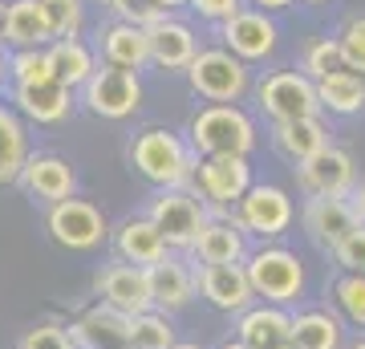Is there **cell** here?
Instances as JSON below:
<instances>
[{"instance_id":"6da1fadb","label":"cell","mask_w":365,"mask_h":349,"mask_svg":"<svg viewBox=\"0 0 365 349\" xmlns=\"http://www.w3.org/2000/svg\"><path fill=\"white\" fill-rule=\"evenodd\" d=\"M256 146V126L240 106H203L191 118V151L195 155H240Z\"/></svg>"},{"instance_id":"7a4b0ae2","label":"cell","mask_w":365,"mask_h":349,"mask_svg":"<svg viewBox=\"0 0 365 349\" xmlns=\"http://www.w3.org/2000/svg\"><path fill=\"white\" fill-rule=\"evenodd\" d=\"M130 163L138 167L143 179H150L163 191V187H182V183L195 175V163H191V151L179 134L170 130H143L130 146Z\"/></svg>"},{"instance_id":"3957f363","label":"cell","mask_w":365,"mask_h":349,"mask_svg":"<svg viewBox=\"0 0 365 349\" xmlns=\"http://www.w3.org/2000/svg\"><path fill=\"white\" fill-rule=\"evenodd\" d=\"M248 280L256 288V297H264L268 305H292L304 293V264L297 252L288 248H260L248 256Z\"/></svg>"},{"instance_id":"277c9868","label":"cell","mask_w":365,"mask_h":349,"mask_svg":"<svg viewBox=\"0 0 365 349\" xmlns=\"http://www.w3.org/2000/svg\"><path fill=\"white\" fill-rule=\"evenodd\" d=\"M150 223H155L167 248H195L203 228H207V211L199 203L195 195H187L182 187H163V191L150 199Z\"/></svg>"},{"instance_id":"5b68a950","label":"cell","mask_w":365,"mask_h":349,"mask_svg":"<svg viewBox=\"0 0 365 349\" xmlns=\"http://www.w3.org/2000/svg\"><path fill=\"white\" fill-rule=\"evenodd\" d=\"M187 78H191V90L199 98H207L211 106H232L248 90V69L232 49H203L191 61Z\"/></svg>"},{"instance_id":"8992f818","label":"cell","mask_w":365,"mask_h":349,"mask_svg":"<svg viewBox=\"0 0 365 349\" xmlns=\"http://www.w3.org/2000/svg\"><path fill=\"white\" fill-rule=\"evenodd\" d=\"M260 106L272 122H297V118H317L321 98H317V81L297 69H280L260 81Z\"/></svg>"},{"instance_id":"52a82bcc","label":"cell","mask_w":365,"mask_h":349,"mask_svg":"<svg viewBox=\"0 0 365 349\" xmlns=\"http://www.w3.org/2000/svg\"><path fill=\"white\" fill-rule=\"evenodd\" d=\"M81 102L86 110L98 118H130L143 102V81L130 69H118V65H102L86 86H81Z\"/></svg>"},{"instance_id":"ba28073f","label":"cell","mask_w":365,"mask_h":349,"mask_svg":"<svg viewBox=\"0 0 365 349\" xmlns=\"http://www.w3.org/2000/svg\"><path fill=\"white\" fill-rule=\"evenodd\" d=\"M195 187L215 207H240V199L256 187L248 158L240 155H207L195 163Z\"/></svg>"},{"instance_id":"9c48e42d","label":"cell","mask_w":365,"mask_h":349,"mask_svg":"<svg viewBox=\"0 0 365 349\" xmlns=\"http://www.w3.org/2000/svg\"><path fill=\"white\" fill-rule=\"evenodd\" d=\"M49 236L69 252H90V248L102 244L106 236V220L102 211L90 203V199H61V203L49 207Z\"/></svg>"},{"instance_id":"30bf717a","label":"cell","mask_w":365,"mask_h":349,"mask_svg":"<svg viewBox=\"0 0 365 349\" xmlns=\"http://www.w3.org/2000/svg\"><path fill=\"white\" fill-rule=\"evenodd\" d=\"M235 220H240L244 232H256V236H264V240H276V236H284L288 223H292V199H288V191H280V187H272V183H256V187L240 199Z\"/></svg>"},{"instance_id":"8fae6325","label":"cell","mask_w":365,"mask_h":349,"mask_svg":"<svg viewBox=\"0 0 365 349\" xmlns=\"http://www.w3.org/2000/svg\"><path fill=\"white\" fill-rule=\"evenodd\" d=\"M98 293H102V305H110V309H118V313H126V317H143V313L155 309L146 268L126 264V260L106 264L102 276H98Z\"/></svg>"},{"instance_id":"7c38bea8","label":"cell","mask_w":365,"mask_h":349,"mask_svg":"<svg viewBox=\"0 0 365 349\" xmlns=\"http://www.w3.org/2000/svg\"><path fill=\"white\" fill-rule=\"evenodd\" d=\"M195 280L203 300L220 313H248L256 300V288H252L244 264H203L195 272Z\"/></svg>"},{"instance_id":"4fadbf2b","label":"cell","mask_w":365,"mask_h":349,"mask_svg":"<svg viewBox=\"0 0 365 349\" xmlns=\"http://www.w3.org/2000/svg\"><path fill=\"white\" fill-rule=\"evenodd\" d=\"M73 345L78 349H134V317L98 305V309L81 313L78 321L69 325Z\"/></svg>"},{"instance_id":"5bb4252c","label":"cell","mask_w":365,"mask_h":349,"mask_svg":"<svg viewBox=\"0 0 365 349\" xmlns=\"http://www.w3.org/2000/svg\"><path fill=\"white\" fill-rule=\"evenodd\" d=\"M353 179H357L353 158L337 146L321 151L309 163H300V187H304L309 199H345L353 191Z\"/></svg>"},{"instance_id":"9a60e30c","label":"cell","mask_w":365,"mask_h":349,"mask_svg":"<svg viewBox=\"0 0 365 349\" xmlns=\"http://www.w3.org/2000/svg\"><path fill=\"white\" fill-rule=\"evenodd\" d=\"M300 223H304V232H309L313 244L333 252L361 220H357L353 203H345V199H309L304 211H300Z\"/></svg>"},{"instance_id":"2e32d148","label":"cell","mask_w":365,"mask_h":349,"mask_svg":"<svg viewBox=\"0 0 365 349\" xmlns=\"http://www.w3.org/2000/svg\"><path fill=\"white\" fill-rule=\"evenodd\" d=\"M73 90H66L61 81H37V86H13V110L29 122H37V126H53V122H61L69 114V98Z\"/></svg>"},{"instance_id":"e0dca14e","label":"cell","mask_w":365,"mask_h":349,"mask_svg":"<svg viewBox=\"0 0 365 349\" xmlns=\"http://www.w3.org/2000/svg\"><path fill=\"white\" fill-rule=\"evenodd\" d=\"M4 45L13 53L21 49H49L53 45V29L45 16L41 0H13L9 16H4Z\"/></svg>"},{"instance_id":"ac0fdd59","label":"cell","mask_w":365,"mask_h":349,"mask_svg":"<svg viewBox=\"0 0 365 349\" xmlns=\"http://www.w3.org/2000/svg\"><path fill=\"white\" fill-rule=\"evenodd\" d=\"M223 41L240 61H264L276 49V25L264 13H235L223 21Z\"/></svg>"},{"instance_id":"d6986e66","label":"cell","mask_w":365,"mask_h":349,"mask_svg":"<svg viewBox=\"0 0 365 349\" xmlns=\"http://www.w3.org/2000/svg\"><path fill=\"white\" fill-rule=\"evenodd\" d=\"M235 333L252 349H284L292 345V317L280 305H256V309L240 313Z\"/></svg>"},{"instance_id":"ffe728a7","label":"cell","mask_w":365,"mask_h":349,"mask_svg":"<svg viewBox=\"0 0 365 349\" xmlns=\"http://www.w3.org/2000/svg\"><path fill=\"white\" fill-rule=\"evenodd\" d=\"M146 280H150V297H155V309L158 313L182 309L187 300L195 297V288H199L195 272L187 268L182 260H175V256L150 264V268H146Z\"/></svg>"},{"instance_id":"44dd1931","label":"cell","mask_w":365,"mask_h":349,"mask_svg":"<svg viewBox=\"0 0 365 349\" xmlns=\"http://www.w3.org/2000/svg\"><path fill=\"white\" fill-rule=\"evenodd\" d=\"M114 252H118V260H126V264L150 268L158 260H167V240H163V232L150 223V216H134V220H126L114 232Z\"/></svg>"},{"instance_id":"7402d4cb","label":"cell","mask_w":365,"mask_h":349,"mask_svg":"<svg viewBox=\"0 0 365 349\" xmlns=\"http://www.w3.org/2000/svg\"><path fill=\"white\" fill-rule=\"evenodd\" d=\"M146 33H150V61L163 65V69H191V61L199 57L195 33L182 21H175V16H163Z\"/></svg>"},{"instance_id":"603a6c76","label":"cell","mask_w":365,"mask_h":349,"mask_svg":"<svg viewBox=\"0 0 365 349\" xmlns=\"http://www.w3.org/2000/svg\"><path fill=\"white\" fill-rule=\"evenodd\" d=\"M25 187L29 195H37L45 203H61V199H73V167H69L61 155H33L25 167Z\"/></svg>"},{"instance_id":"cb8c5ba5","label":"cell","mask_w":365,"mask_h":349,"mask_svg":"<svg viewBox=\"0 0 365 349\" xmlns=\"http://www.w3.org/2000/svg\"><path fill=\"white\" fill-rule=\"evenodd\" d=\"M272 143L276 151L292 163H309L317 158L321 151H329V130L321 118H297V122H276L272 126Z\"/></svg>"},{"instance_id":"d4e9b609","label":"cell","mask_w":365,"mask_h":349,"mask_svg":"<svg viewBox=\"0 0 365 349\" xmlns=\"http://www.w3.org/2000/svg\"><path fill=\"white\" fill-rule=\"evenodd\" d=\"M102 57H106V65H118V69L138 74L150 61V33L138 25H126V21H114L102 33Z\"/></svg>"},{"instance_id":"484cf974","label":"cell","mask_w":365,"mask_h":349,"mask_svg":"<svg viewBox=\"0 0 365 349\" xmlns=\"http://www.w3.org/2000/svg\"><path fill=\"white\" fill-rule=\"evenodd\" d=\"M191 252L199 256V264H244L248 248H244L240 220H207V228Z\"/></svg>"},{"instance_id":"4316f807","label":"cell","mask_w":365,"mask_h":349,"mask_svg":"<svg viewBox=\"0 0 365 349\" xmlns=\"http://www.w3.org/2000/svg\"><path fill=\"white\" fill-rule=\"evenodd\" d=\"M29 167V130L13 106L0 102V187L16 183Z\"/></svg>"},{"instance_id":"83f0119b","label":"cell","mask_w":365,"mask_h":349,"mask_svg":"<svg viewBox=\"0 0 365 349\" xmlns=\"http://www.w3.org/2000/svg\"><path fill=\"white\" fill-rule=\"evenodd\" d=\"M49 61H53V78L61 81L66 90H78V86H86V81L98 74L90 45H81L78 37L53 41V45H49Z\"/></svg>"},{"instance_id":"f1b7e54d","label":"cell","mask_w":365,"mask_h":349,"mask_svg":"<svg viewBox=\"0 0 365 349\" xmlns=\"http://www.w3.org/2000/svg\"><path fill=\"white\" fill-rule=\"evenodd\" d=\"M317 98H321V110H329V114H357L365 106V81L357 69H337L317 81Z\"/></svg>"},{"instance_id":"f546056e","label":"cell","mask_w":365,"mask_h":349,"mask_svg":"<svg viewBox=\"0 0 365 349\" xmlns=\"http://www.w3.org/2000/svg\"><path fill=\"white\" fill-rule=\"evenodd\" d=\"M292 345L297 349H341V321L329 309H309L292 317Z\"/></svg>"},{"instance_id":"4dcf8cb0","label":"cell","mask_w":365,"mask_h":349,"mask_svg":"<svg viewBox=\"0 0 365 349\" xmlns=\"http://www.w3.org/2000/svg\"><path fill=\"white\" fill-rule=\"evenodd\" d=\"M175 329H170V317L167 313H143V317H134V349H175Z\"/></svg>"},{"instance_id":"1f68e13d","label":"cell","mask_w":365,"mask_h":349,"mask_svg":"<svg viewBox=\"0 0 365 349\" xmlns=\"http://www.w3.org/2000/svg\"><path fill=\"white\" fill-rule=\"evenodd\" d=\"M9 69H13L16 86H37V81H53V61L49 49H21L9 57Z\"/></svg>"},{"instance_id":"d6a6232c","label":"cell","mask_w":365,"mask_h":349,"mask_svg":"<svg viewBox=\"0 0 365 349\" xmlns=\"http://www.w3.org/2000/svg\"><path fill=\"white\" fill-rule=\"evenodd\" d=\"M337 69H349L345 65V53H341V41H313L309 49H304V74L313 81L329 78V74H337Z\"/></svg>"},{"instance_id":"836d02e7","label":"cell","mask_w":365,"mask_h":349,"mask_svg":"<svg viewBox=\"0 0 365 349\" xmlns=\"http://www.w3.org/2000/svg\"><path fill=\"white\" fill-rule=\"evenodd\" d=\"M49 16L53 41H69L81 33V0H41Z\"/></svg>"},{"instance_id":"e575fe53","label":"cell","mask_w":365,"mask_h":349,"mask_svg":"<svg viewBox=\"0 0 365 349\" xmlns=\"http://www.w3.org/2000/svg\"><path fill=\"white\" fill-rule=\"evenodd\" d=\"M333 300H337V309L349 317L357 329H365V276H341L337 288H333Z\"/></svg>"},{"instance_id":"d590c367","label":"cell","mask_w":365,"mask_h":349,"mask_svg":"<svg viewBox=\"0 0 365 349\" xmlns=\"http://www.w3.org/2000/svg\"><path fill=\"white\" fill-rule=\"evenodd\" d=\"M110 9L118 13V21H126V25H138V29H150L158 25L167 9L155 4V0H110Z\"/></svg>"},{"instance_id":"8d00e7d4","label":"cell","mask_w":365,"mask_h":349,"mask_svg":"<svg viewBox=\"0 0 365 349\" xmlns=\"http://www.w3.org/2000/svg\"><path fill=\"white\" fill-rule=\"evenodd\" d=\"M333 260H337L349 276H365V223H357V228L333 248Z\"/></svg>"},{"instance_id":"74e56055","label":"cell","mask_w":365,"mask_h":349,"mask_svg":"<svg viewBox=\"0 0 365 349\" xmlns=\"http://www.w3.org/2000/svg\"><path fill=\"white\" fill-rule=\"evenodd\" d=\"M21 349H78L73 345V333L69 329H61V325H37V329H29L25 337H21Z\"/></svg>"},{"instance_id":"f35d334b","label":"cell","mask_w":365,"mask_h":349,"mask_svg":"<svg viewBox=\"0 0 365 349\" xmlns=\"http://www.w3.org/2000/svg\"><path fill=\"white\" fill-rule=\"evenodd\" d=\"M337 41H341V53H345V65L357 69V74H365V16L349 21Z\"/></svg>"},{"instance_id":"ab89813d","label":"cell","mask_w":365,"mask_h":349,"mask_svg":"<svg viewBox=\"0 0 365 349\" xmlns=\"http://www.w3.org/2000/svg\"><path fill=\"white\" fill-rule=\"evenodd\" d=\"M191 9L207 21H232L240 13V0H191Z\"/></svg>"},{"instance_id":"60d3db41","label":"cell","mask_w":365,"mask_h":349,"mask_svg":"<svg viewBox=\"0 0 365 349\" xmlns=\"http://www.w3.org/2000/svg\"><path fill=\"white\" fill-rule=\"evenodd\" d=\"M353 211H357V220L365 223V183L357 187V191H353Z\"/></svg>"},{"instance_id":"b9f144b4","label":"cell","mask_w":365,"mask_h":349,"mask_svg":"<svg viewBox=\"0 0 365 349\" xmlns=\"http://www.w3.org/2000/svg\"><path fill=\"white\" fill-rule=\"evenodd\" d=\"M256 4H260V9H288L292 0H256Z\"/></svg>"},{"instance_id":"7bdbcfd3","label":"cell","mask_w":365,"mask_h":349,"mask_svg":"<svg viewBox=\"0 0 365 349\" xmlns=\"http://www.w3.org/2000/svg\"><path fill=\"white\" fill-rule=\"evenodd\" d=\"M4 78H13V69H9V61H4V53H0V86H4Z\"/></svg>"},{"instance_id":"ee69618b","label":"cell","mask_w":365,"mask_h":349,"mask_svg":"<svg viewBox=\"0 0 365 349\" xmlns=\"http://www.w3.org/2000/svg\"><path fill=\"white\" fill-rule=\"evenodd\" d=\"M4 16H9V4L0 0V41H4Z\"/></svg>"},{"instance_id":"f6af8a7d","label":"cell","mask_w":365,"mask_h":349,"mask_svg":"<svg viewBox=\"0 0 365 349\" xmlns=\"http://www.w3.org/2000/svg\"><path fill=\"white\" fill-rule=\"evenodd\" d=\"M220 349H252V345H244V341L235 337V341H227V345H220Z\"/></svg>"},{"instance_id":"bcb514c9","label":"cell","mask_w":365,"mask_h":349,"mask_svg":"<svg viewBox=\"0 0 365 349\" xmlns=\"http://www.w3.org/2000/svg\"><path fill=\"white\" fill-rule=\"evenodd\" d=\"M155 4H163V9H175V4H187V0H155Z\"/></svg>"},{"instance_id":"7dc6e473","label":"cell","mask_w":365,"mask_h":349,"mask_svg":"<svg viewBox=\"0 0 365 349\" xmlns=\"http://www.w3.org/2000/svg\"><path fill=\"white\" fill-rule=\"evenodd\" d=\"M175 349H203V345H195V341H179Z\"/></svg>"},{"instance_id":"c3c4849f","label":"cell","mask_w":365,"mask_h":349,"mask_svg":"<svg viewBox=\"0 0 365 349\" xmlns=\"http://www.w3.org/2000/svg\"><path fill=\"white\" fill-rule=\"evenodd\" d=\"M349 349H365V337H361V341H357V345H349Z\"/></svg>"},{"instance_id":"681fc988","label":"cell","mask_w":365,"mask_h":349,"mask_svg":"<svg viewBox=\"0 0 365 349\" xmlns=\"http://www.w3.org/2000/svg\"><path fill=\"white\" fill-rule=\"evenodd\" d=\"M309 4H321V0H309Z\"/></svg>"},{"instance_id":"f907efd6","label":"cell","mask_w":365,"mask_h":349,"mask_svg":"<svg viewBox=\"0 0 365 349\" xmlns=\"http://www.w3.org/2000/svg\"><path fill=\"white\" fill-rule=\"evenodd\" d=\"M284 349H297V345H284Z\"/></svg>"},{"instance_id":"816d5d0a","label":"cell","mask_w":365,"mask_h":349,"mask_svg":"<svg viewBox=\"0 0 365 349\" xmlns=\"http://www.w3.org/2000/svg\"><path fill=\"white\" fill-rule=\"evenodd\" d=\"M361 81H365V74H361Z\"/></svg>"}]
</instances>
